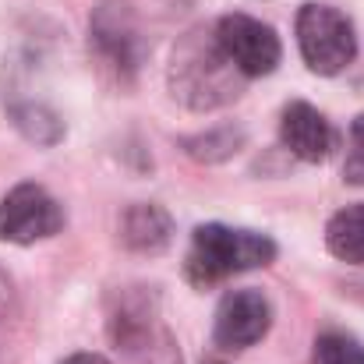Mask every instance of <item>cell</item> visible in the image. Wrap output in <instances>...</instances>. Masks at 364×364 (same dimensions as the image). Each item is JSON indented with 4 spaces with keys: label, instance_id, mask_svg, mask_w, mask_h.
Instances as JSON below:
<instances>
[{
    "label": "cell",
    "instance_id": "8fae6325",
    "mask_svg": "<svg viewBox=\"0 0 364 364\" xmlns=\"http://www.w3.org/2000/svg\"><path fill=\"white\" fill-rule=\"evenodd\" d=\"M326 247L347 265H364V205H347L329 220Z\"/></svg>",
    "mask_w": 364,
    "mask_h": 364
},
{
    "label": "cell",
    "instance_id": "ac0fdd59",
    "mask_svg": "<svg viewBox=\"0 0 364 364\" xmlns=\"http://www.w3.org/2000/svg\"><path fill=\"white\" fill-rule=\"evenodd\" d=\"M202 364H220V361H202Z\"/></svg>",
    "mask_w": 364,
    "mask_h": 364
},
{
    "label": "cell",
    "instance_id": "277c9868",
    "mask_svg": "<svg viewBox=\"0 0 364 364\" xmlns=\"http://www.w3.org/2000/svg\"><path fill=\"white\" fill-rule=\"evenodd\" d=\"M89 50L114 82H134L145 60V32L131 0H103L89 14Z\"/></svg>",
    "mask_w": 364,
    "mask_h": 364
},
{
    "label": "cell",
    "instance_id": "52a82bcc",
    "mask_svg": "<svg viewBox=\"0 0 364 364\" xmlns=\"http://www.w3.org/2000/svg\"><path fill=\"white\" fill-rule=\"evenodd\" d=\"M216 39H220L227 60L244 78L272 75L279 57H283L279 36L269 25H262L258 18H247V14H223L216 21Z\"/></svg>",
    "mask_w": 364,
    "mask_h": 364
},
{
    "label": "cell",
    "instance_id": "e0dca14e",
    "mask_svg": "<svg viewBox=\"0 0 364 364\" xmlns=\"http://www.w3.org/2000/svg\"><path fill=\"white\" fill-rule=\"evenodd\" d=\"M60 364H110V361L100 358V354H71V358H64Z\"/></svg>",
    "mask_w": 364,
    "mask_h": 364
},
{
    "label": "cell",
    "instance_id": "7c38bea8",
    "mask_svg": "<svg viewBox=\"0 0 364 364\" xmlns=\"http://www.w3.org/2000/svg\"><path fill=\"white\" fill-rule=\"evenodd\" d=\"M11 117H14V127L28 141H36V145H57L64 138L60 117L50 107H43V103H14L11 107Z\"/></svg>",
    "mask_w": 364,
    "mask_h": 364
},
{
    "label": "cell",
    "instance_id": "2e32d148",
    "mask_svg": "<svg viewBox=\"0 0 364 364\" xmlns=\"http://www.w3.org/2000/svg\"><path fill=\"white\" fill-rule=\"evenodd\" d=\"M343 181L347 184H364V114L354 117L350 124V149H347V163H343Z\"/></svg>",
    "mask_w": 364,
    "mask_h": 364
},
{
    "label": "cell",
    "instance_id": "8992f818",
    "mask_svg": "<svg viewBox=\"0 0 364 364\" xmlns=\"http://www.w3.org/2000/svg\"><path fill=\"white\" fill-rule=\"evenodd\" d=\"M64 230L60 202L36 181L14 184L0 202V241L7 244H36L57 237Z\"/></svg>",
    "mask_w": 364,
    "mask_h": 364
},
{
    "label": "cell",
    "instance_id": "3957f363",
    "mask_svg": "<svg viewBox=\"0 0 364 364\" xmlns=\"http://www.w3.org/2000/svg\"><path fill=\"white\" fill-rule=\"evenodd\" d=\"M107 336L114 350L134 364H181L149 287H124L107 304Z\"/></svg>",
    "mask_w": 364,
    "mask_h": 364
},
{
    "label": "cell",
    "instance_id": "5b68a950",
    "mask_svg": "<svg viewBox=\"0 0 364 364\" xmlns=\"http://www.w3.org/2000/svg\"><path fill=\"white\" fill-rule=\"evenodd\" d=\"M301 57L315 75H340L358 57V36L343 11L329 4H304L297 11Z\"/></svg>",
    "mask_w": 364,
    "mask_h": 364
},
{
    "label": "cell",
    "instance_id": "ba28073f",
    "mask_svg": "<svg viewBox=\"0 0 364 364\" xmlns=\"http://www.w3.org/2000/svg\"><path fill=\"white\" fill-rule=\"evenodd\" d=\"M272 326V308L258 290H230L216 308L213 340L223 350H244L255 347Z\"/></svg>",
    "mask_w": 364,
    "mask_h": 364
},
{
    "label": "cell",
    "instance_id": "5bb4252c",
    "mask_svg": "<svg viewBox=\"0 0 364 364\" xmlns=\"http://www.w3.org/2000/svg\"><path fill=\"white\" fill-rule=\"evenodd\" d=\"M241 145V131H213V134H198V138H188L184 149L195 156V159H205V163H216V159H227L230 152H237Z\"/></svg>",
    "mask_w": 364,
    "mask_h": 364
},
{
    "label": "cell",
    "instance_id": "9a60e30c",
    "mask_svg": "<svg viewBox=\"0 0 364 364\" xmlns=\"http://www.w3.org/2000/svg\"><path fill=\"white\" fill-rule=\"evenodd\" d=\"M18 322H21V304H18L14 283H11V279H7V272L0 269V350L14 340Z\"/></svg>",
    "mask_w": 364,
    "mask_h": 364
},
{
    "label": "cell",
    "instance_id": "6da1fadb",
    "mask_svg": "<svg viewBox=\"0 0 364 364\" xmlns=\"http://www.w3.org/2000/svg\"><path fill=\"white\" fill-rule=\"evenodd\" d=\"M241 71L227 60L216 32H188L170 57V92L191 110H216L241 96Z\"/></svg>",
    "mask_w": 364,
    "mask_h": 364
},
{
    "label": "cell",
    "instance_id": "9c48e42d",
    "mask_svg": "<svg viewBox=\"0 0 364 364\" xmlns=\"http://www.w3.org/2000/svg\"><path fill=\"white\" fill-rule=\"evenodd\" d=\"M279 138L283 145L290 149V156L304 159V163H322L329 159L333 145H336V134L329 121L311 107V103H290L283 110V121H279Z\"/></svg>",
    "mask_w": 364,
    "mask_h": 364
},
{
    "label": "cell",
    "instance_id": "7a4b0ae2",
    "mask_svg": "<svg viewBox=\"0 0 364 364\" xmlns=\"http://www.w3.org/2000/svg\"><path fill=\"white\" fill-rule=\"evenodd\" d=\"M276 258V241L255 230H234L223 223H202L195 227L188 255H184V276L191 287L205 290L216 287L237 272L262 269Z\"/></svg>",
    "mask_w": 364,
    "mask_h": 364
},
{
    "label": "cell",
    "instance_id": "4fadbf2b",
    "mask_svg": "<svg viewBox=\"0 0 364 364\" xmlns=\"http://www.w3.org/2000/svg\"><path fill=\"white\" fill-rule=\"evenodd\" d=\"M311 364H364V343L347 333H322L315 340Z\"/></svg>",
    "mask_w": 364,
    "mask_h": 364
},
{
    "label": "cell",
    "instance_id": "30bf717a",
    "mask_svg": "<svg viewBox=\"0 0 364 364\" xmlns=\"http://www.w3.org/2000/svg\"><path fill=\"white\" fill-rule=\"evenodd\" d=\"M121 241L134 255H159L173 241V220L156 202H134L121 216Z\"/></svg>",
    "mask_w": 364,
    "mask_h": 364
}]
</instances>
